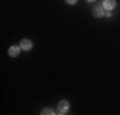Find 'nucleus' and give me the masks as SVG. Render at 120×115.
<instances>
[{
    "instance_id": "1",
    "label": "nucleus",
    "mask_w": 120,
    "mask_h": 115,
    "mask_svg": "<svg viewBox=\"0 0 120 115\" xmlns=\"http://www.w3.org/2000/svg\"><path fill=\"white\" fill-rule=\"evenodd\" d=\"M69 102L65 101V100H63V101L59 102V113L60 114H67V111L69 110Z\"/></svg>"
},
{
    "instance_id": "2",
    "label": "nucleus",
    "mask_w": 120,
    "mask_h": 115,
    "mask_svg": "<svg viewBox=\"0 0 120 115\" xmlns=\"http://www.w3.org/2000/svg\"><path fill=\"white\" fill-rule=\"evenodd\" d=\"M21 49H23V50H26V51L31 50V49H32V42H31L30 40H27V38L22 40L21 41Z\"/></svg>"
},
{
    "instance_id": "3",
    "label": "nucleus",
    "mask_w": 120,
    "mask_h": 115,
    "mask_svg": "<svg viewBox=\"0 0 120 115\" xmlns=\"http://www.w3.org/2000/svg\"><path fill=\"white\" fill-rule=\"evenodd\" d=\"M115 5H116L115 0H105V1H104V8L106 10L114 9V8H115Z\"/></svg>"
},
{
    "instance_id": "4",
    "label": "nucleus",
    "mask_w": 120,
    "mask_h": 115,
    "mask_svg": "<svg viewBox=\"0 0 120 115\" xmlns=\"http://www.w3.org/2000/svg\"><path fill=\"white\" fill-rule=\"evenodd\" d=\"M93 15L97 17V18H100V17L104 15V5H97V7H95V9H93Z\"/></svg>"
},
{
    "instance_id": "5",
    "label": "nucleus",
    "mask_w": 120,
    "mask_h": 115,
    "mask_svg": "<svg viewBox=\"0 0 120 115\" xmlns=\"http://www.w3.org/2000/svg\"><path fill=\"white\" fill-rule=\"evenodd\" d=\"M8 53H9V55L10 56H18L19 55V53H21V46H12V47L9 49V51H8Z\"/></svg>"
},
{
    "instance_id": "6",
    "label": "nucleus",
    "mask_w": 120,
    "mask_h": 115,
    "mask_svg": "<svg viewBox=\"0 0 120 115\" xmlns=\"http://www.w3.org/2000/svg\"><path fill=\"white\" fill-rule=\"evenodd\" d=\"M41 114H42V115H46V114H50V115H52V114H55V113H54V111L51 110V109H44V110L41 111Z\"/></svg>"
},
{
    "instance_id": "7",
    "label": "nucleus",
    "mask_w": 120,
    "mask_h": 115,
    "mask_svg": "<svg viewBox=\"0 0 120 115\" xmlns=\"http://www.w3.org/2000/svg\"><path fill=\"white\" fill-rule=\"evenodd\" d=\"M65 3H68V4H75L77 0H65Z\"/></svg>"
},
{
    "instance_id": "8",
    "label": "nucleus",
    "mask_w": 120,
    "mask_h": 115,
    "mask_svg": "<svg viewBox=\"0 0 120 115\" xmlns=\"http://www.w3.org/2000/svg\"><path fill=\"white\" fill-rule=\"evenodd\" d=\"M105 14H106V17H111V12H110V10H107Z\"/></svg>"
},
{
    "instance_id": "9",
    "label": "nucleus",
    "mask_w": 120,
    "mask_h": 115,
    "mask_svg": "<svg viewBox=\"0 0 120 115\" xmlns=\"http://www.w3.org/2000/svg\"><path fill=\"white\" fill-rule=\"evenodd\" d=\"M87 1H88V3H90V1H93V0H87Z\"/></svg>"
}]
</instances>
